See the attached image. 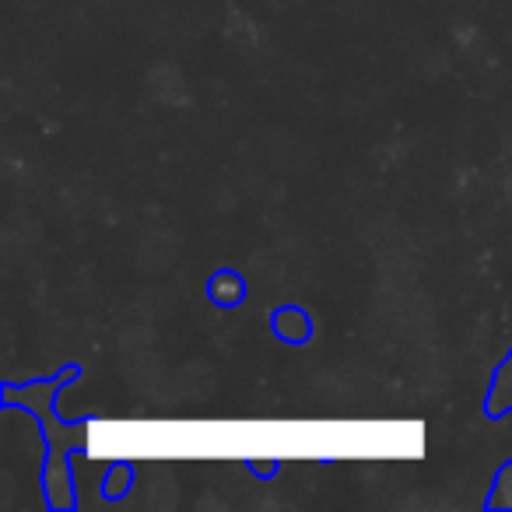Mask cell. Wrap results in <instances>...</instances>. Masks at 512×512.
Returning a JSON list of instances; mask_svg holds the SVG:
<instances>
[{
	"instance_id": "cell-1",
	"label": "cell",
	"mask_w": 512,
	"mask_h": 512,
	"mask_svg": "<svg viewBox=\"0 0 512 512\" xmlns=\"http://www.w3.org/2000/svg\"><path fill=\"white\" fill-rule=\"evenodd\" d=\"M267 327H271V334L278 337L281 344H288V348H306L316 334L313 316H309V309L299 306V302H288V306L271 309Z\"/></svg>"
},
{
	"instance_id": "cell-2",
	"label": "cell",
	"mask_w": 512,
	"mask_h": 512,
	"mask_svg": "<svg viewBox=\"0 0 512 512\" xmlns=\"http://www.w3.org/2000/svg\"><path fill=\"white\" fill-rule=\"evenodd\" d=\"M204 295L214 309L232 313V309H239L242 302L249 299V281L242 278L235 267H218V271L204 281Z\"/></svg>"
},
{
	"instance_id": "cell-3",
	"label": "cell",
	"mask_w": 512,
	"mask_h": 512,
	"mask_svg": "<svg viewBox=\"0 0 512 512\" xmlns=\"http://www.w3.org/2000/svg\"><path fill=\"white\" fill-rule=\"evenodd\" d=\"M481 411L488 421H505L512 414V348L505 351L498 369L491 372V383H488V390H484Z\"/></svg>"
},
{
	"instance_id": "cell-4",
	"label": "cell",
	"mask_w": 512,
	"mask_h": 512,
	"mask_svg": "<svg viewBox=\"0 0 512 512\" xmlns=\"http://www.w3.org/2000/svg\"><path fill=\"white\" fill-rule=\"evenodd\" d=\"M242 467H246L260 484H271L274 477L281 474V460H256V456H246V460H242Z\"/></svg>"
}]
</instances>
